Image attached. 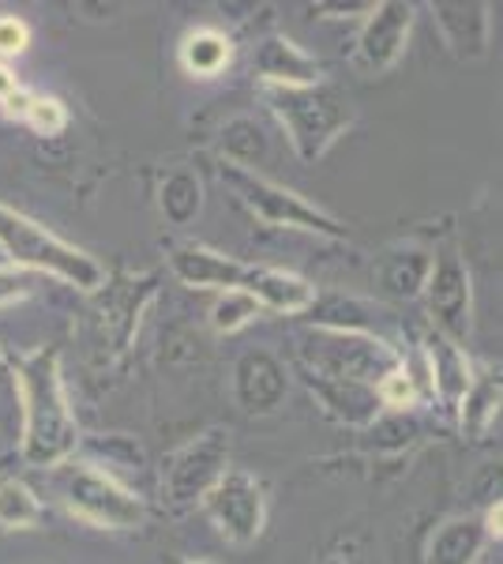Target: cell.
<instances>
[{
	"mask_svg": "<svg viewBox=\"0 0 503 564\" xmlns=\"http://www.w3.org/2000/svg\"><path fill=\"white\" fill-rule=\"evenodd\" d=\"M15 395L23 406V463L31 470H57L79 448V422L64 391L57 347L31 350L15 361Z\"/></svg>",
	"mask_w": 503,
	"mask_h": 564,
	"instance_id": "6da1fadb",
	"label": "cell"
},
{
	"mask_svg": "<svg viewBox=\"0 0 503 564\" xmlns=\"http://www.w3.org/2000/svg\"><path fill=\"white\" fill-rule=\"evenodd\" d=\"M376 399L383 406H414V399H417V388H414V380L402 372V366L398 369H391L387 377L380 380L376 384Z\"/></svg>",
	"mask_w": 503,
	"mask_h": 564,
	"instance_id": "7402d4cb",
	"label": "cell"
},
{
	"mask_svg": "<svg viewBox=\"0 0 503 564\" xmlns=\"http://www.w3.org/2000/svg\"><path fill=\"white\" fill-rule=\"evenodd\" d=\"M244 294L252 297L260 308H271V313H286V316H297V313H308L316 305V286L308 279L294 275V271H282V268H244V279L241 286Z\"/></svg>",
	"mask_w": 503,
	"mask_h": 564,
	"instance_id": "7c38bea8",
	"label": "cell"
},
{
	"mask_svg": "<svg viewBox=\"0 0 503 564\" xmlns=\"http://www.w3.org/2000/svg\"><path fill=\"white\" fill-rule=\"evenodd\" d=\"M255 316H260V305H255L244 290H222L218 302L210 305V327H215L218 335L241 332V327L252 324Z\"/></svg>",
	"mask_w": 503,
	"mask_h": 564,
	"instance_id": "ffe728a7",
	"label": "cell"
},
{
	"mask_svg": "<svg viewBox=\"0 0 503 564\" xmlns=\"http://www.w3.org/2000/svg\"><path fill=\"white\" fill-rule=\"evenodd\" d=\"M222 181L233 188V196L241 199L249 212L267 226H282V230H305V234H319V238H346V226L335 223L324 207L308 204L305 196H297L294 188H282L267 181L255 170L241 166V162H222Z\"/></svg>",
	"mask_w": 503,
	"mask_h": 564,
	"instance_id": "277c9868",
	"label": "cell"
},
{
	"mask_svg": "<svg viewBox=\"0 0 503 564\" xmlns=\"http://www.w3.org/2000/svg\"><path fill=\"white\" fill-rule=\"evenodd\" d=\"M61 497L76 520L102 527V531H135L147 520L143 497L98 467H72L61 478Z\"/></svg>",
	"mask_w": 503,
	"mask_h": 564,
	"instance_id": "5b68a950",
	"label": "cell"
},
{
	"mask_svg": "<svg viewBox=\"0 0 503 564\" xmlns=\"http://www.w3.org/2000/svg\"><path fill=\"white\" fill-rule=\"evenodd\" d=\"M409 26H414V4H406V0L372 4L361 39H357V65L369 76H383L387 68H395L398 57L406 53Z\"/></svg>",
	"mask_w": 503,
	"mask_h": 564,
	"instance_id": "30bf717a",
	"label": "cell"
},
{
	"mask_svg": "<svg viewBox=\"0 0 503 564\" xmlns=\"http://www.w3.org/2000/svg\"><path fill=\"white\" fill-rule=\"evenodd\" d=\"M305 358L319 369L324 380H346V384H380L391 369H398V354L387 343L372 339L353 327H319L308 339Z\"/></svg>",
	"mask_w": 503,
	"mask_h": 564,
	"instance_id": "8992f818",
	"label": "cell"
},
{
	"mask_svg": "<svg viewBox=\"0 0 503 564\" xmlns=\"http://www.w3.org/2000/svg\"><path fill=\"white\" fill-rule=\"evenodd\" d=\"M170 268L185 286L196 290H237L244 279L249 263L222 257V252L207 249V245H177L170 252Z\"/></svg>",
	"mask_w": 503,
	"mask_h": 564,
	"instance_id": "4fadbf2b",
	"label": "cell"
},
{
	"mask_svg": "<svg viewBox=\"0 0 503 564\" xmlns=\"http://www.w3.org/2000/svg\"><path fill=\"white\" fill-rule=\"evenodd\" d=\"M230 470V436L222 430H210L196 436L192 444L177 452L166 470H162V494L173 512H185V508L199 505L207 497V489Z\"/></svg>",
	"mask_w": 503,
	"mask_h": 564,
	"instance_id": "52a82bcc",
	"label": "cell"
},
{
	"mask_svg": "<svg viewBox=\"0 0 503 564\" xmlns=\"http://www.w3.org/2000/svg\"><path fill=\"white\" fill-rule=\"evenodd\" d=\"M462 433L470 436H484L492 430V422L500 417V380L492 372H473L470 388H466L462 403Z\"/></svg>",
	"mask_w": 503,
	"mask_h": 564,
	"instance_id": "ac0fdd59",
	"label": "cell"
},
{
	"mask_svg": "<svg viewBox=\"0 0 503 564\" xmlns=\"http://www.w3.org/2000/svg\"><path fill=\"white\" fill-rule=\"evenodd\" d=\"M420 354H425L428 377H433V395H440L447 406H459L473 380V366L466 358V350L447 339V335L428 332L425 343H420Z\"/></svg>",
	"mask_w": 503,
	"mask_h": 564,
	"instance_id": "9a60e30c",
	"label": "cell"
},
{
	"mask_svg": "<svg viewBox=\"0 0 503 564\" xmlns=\"http://www.w3.org/2000/svg\"><path fill=\"white\" fill-rule=\"evenodd\" d=\"M181 564H215V561H207V557H196V561H181Z\"/></svg>",
	"mask_w": 503,
	"mask_h": 564,
	"instance_id": "83f0119b",
	"label": "cell"
},
{
	"mask_svg": "<svg viewBox=\"0 0 503 564\" xmlns=\"http://www.w3.org/2000/svg\"><path fill=\"white\" fill-rule=\"evenodd\" d=\"M263 102L286 129L289 148L297 151L300 162H319L357 121L353 102L331 84L263 87Z\"/></svg>",
	"mask_w": 503,
	"mask_h": 564,
	"instance_id": "7a4b0ae2",
	"label": "cell"
},
{
	"mask_svg": "<svg viewBox=\"0 0 503 564\" xmlns=\"http://www.w3.org/2000/svg\"><path fill=\"white\" fill-rule=\"evenodd\" d=\"M26 42H31L26 23L15 20V15H0V57H15V53H23Z\"/></svg>",
	"mask_w": 503,
	"mask_h": 564,
	"instance_id": "603a6c76",
	"label": "cell"
},
{
	"mask_svg": "<svg viewBox=\"0 0 503 564\" xmlns=\"http://www.w3.org/2000/svg\"><path fill=\"white\" fill-rule=\"evenodd\" d=\"M433 20L455 57L478 61L489 53V4H462V0L451 4V0H440V4H433Z\"/></svg>",
	"mask_w": 503,
	"mask_h": 564,
	"instance_id": "5bb4252c",
	"label": "cell"
},
{
	"mask_svg": "<svg viewBox=\"0 0 503 564\" xmlns=\"http://www.w3.org/2000/svg\"><path fill=\"white\" fill-rule=\"evenodd\" d=\"M42 520V505L34 497V489L20 478L0 481V527L4 531H26Z\"/></svg>",
	"mask_w": 503,
	"mask_h": 564,
	"instance_id": "d6986e66",
	"label": "cell"
},
{
	"mask_svg": "<svg viewBox=\"0 0 503 564\" xmlns=\"http://www.w3.org/2000/svg\"><path fill=\"white\" fill-rule=\"evenodd\" d=\"M20 90V79H15V72L8 65H0V102H4L8 95H15Z\"/></svg>",
	"mask_w": 503,
	"mask_h": 564,
	"instance_id": "4316f807",
	"label": "cell"
},
{
	"mask_svg": "<svg viewBox=\"0 0 503 564\" xmlns=\"http://www.w3.org/2000/svg\"><path fill=\"white\" fill-rule=\"evenodd\" d=\"M31 98H34V95H26V90L20 87V90H15V95H8L0 106H4V113H8V117H15V121H23L26 109H31Z\"/></svg>",
	"mask_w": 503,
	"mask_h": 564,
	"instance_id": "d4e9b609",
	"label": "cell"
},
{
	"mask_svg": "<svg viewBox=\"0 0 503 564\" xmlns=\"http://www.w3.org/2000/svg\"><path fill=\"white\" fill-rule=\"evenodd\" d=\"M252 72L263 79V87H313L324 84V65L308 57L297 42L289 39H263L252 53Z\"/></svg>",
	"mask_w": 503,
	"mask_h": 564,
	"instance_id": "8fae6325",
	"label": "cell"
},
{
	"mask_svg": "<svg viewBox=\"0 0 503 564\" xmlns=\"http://www.w3.org/2000/svg\"><path fill=\"white\" fill-rule=\"evenodd\" d=\"M0 252H4L8 268L42 271V275L84 290V294H95L98 286H106V268L90 252L76 249L72 241L57 238L42 223H34L31 215L15 212L8 204H0Z\"/></svg>",
	"mask_w": 503,
	"mask_h": 564,
	"instance_id": "3957f363",
	"label": "cell"
},
{
	"mask_svg": "<svg viewBox=\"0 0 503 564\" xmlns=\"http://www.w3.org/2000/svg\"><path fill=\"white\" fill-rule=\"evenodd\" d=\"M233 61V42L215 26H199V31L185 34L181 42V68L196 79H215L230 68Z\"/></svg>",
	"mask_w": 503,
	"mask_h": 564,
	"instance_id": "e0dca14e",
	"label": "cell"
},
{
	"mask_svg": "<svg viewBox=\"0 0 503 564\" xmlns=\"http://www.w3.org/2000/svg\"><path fill=\"white\" fill-rule=\"evenodd\" d=\"M26 294H31V279H26V271H20V268H0V308L23 302Z\"/></svg>",
	"mask_w": 503,
	"mask_h": 564,
	"instance_id": "cb8c5ba5",
	"label": "cell"
},
{
	"mask_svg": "<svg viewBox=\"0 0 503 564\" xmlns=\"http://www.w3.org/2000/svg\"><path fill=\"white\" fill-rule=\"evenodd\" d=\"M484 527L478 516H455V520L440 523L428 539V564H473L481 557Z\"/></svg>",
	"mask_w": 503,
	"mask_h": 564,
	"instance_id": "2e32d148",
	"label": "cell"
},
{
	"mask_svg": "<svg viewBox=\"0 0 503 564\" xmlns=\"http://www.w3.org/2000/svg\"><path fill=\"white\" fill-rule=\"evenodd\" d=\"M23 121L39 135H57L64 132V124H68V109H64L61 98L39 95V98H31V109H26Z\"/></svg>",
	"mask_w": 503,
	"mask_h": 564,
	"instance_id": "44dd1931",
	"label": "cell"
},
{
	"mask_svg": "<svg viewBox=\"0 0 503 564\" xmlns=\"http://www.w3.org/2000/svg\"><path fill=\"white\" fill-rule=\"evenodd\" d=\"M425 294H428V313H433L436 332L462 347L473 327V294H470V271H466L459 249H444L440 257H433Z\"/></svg>",
	"mask_w": 503,
	"mask_h": 564,
	"instance_id": "9c48e42d",
	"label": "cell"
},
{
	"mask_svg": "<svg viewBox=\"0 0 503 564\" xmlns=\"http://www.w3.org/2000/svg\"><path fill=\"white\" fill-rule=\"evenodd\" d=\"M316 12H335L342 20H350V15H369L372 4H316Z\"/></svg>",
	"mask_w": 503,
	"mask_h": 564,
	"instance_id": "484cf974",
	"label": "cell"
},
{
	"mask_svg": "<svg viewBox=\"0 0 503 564\" xmlns=\"http://www.w3.org/2000/svg\"><path fill=\"white\" fill-rule=\"evenodd\" d=\"M199 505L207 520L218 527V534L233 545H252L267 523V497H263L260 478H252L249 470H226Z\"/></svg>",
	"mask_w": 503,
	"mask_h": 564,
	"instance_id": "ba28073f",
	"label": "cell"
}]
</instances>
